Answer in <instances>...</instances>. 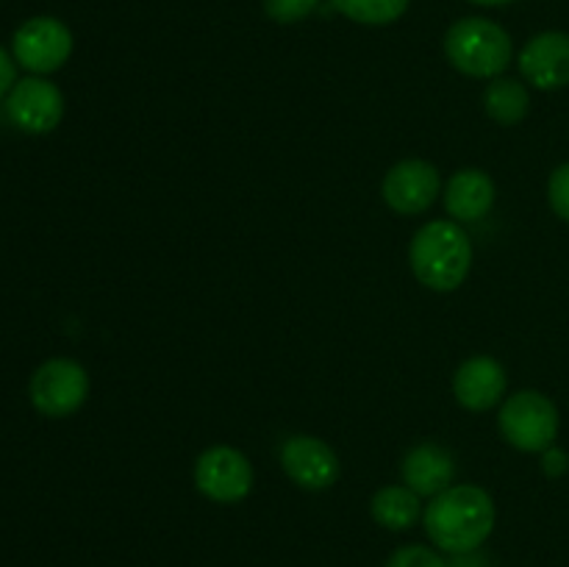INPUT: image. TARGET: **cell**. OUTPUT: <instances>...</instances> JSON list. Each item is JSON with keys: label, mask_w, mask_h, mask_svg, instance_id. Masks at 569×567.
<instances>
[{"label": "cell", "mask_w": 569, "mask_h": 567, "mask_svg": "<svg viewBox=\"0 0 569 567\" xmlns=\"http://www.w3.org/2000/svg\"><path fill=\"white\" fill-rule=\"evenodd\" d=\"M422 523L431 543L445 554H476L495 528V500L476 484H453L433 495Z\"/></svg>", "instance_id": "cell-1"}, {"label": "cell", "mask_w": 569, "mask_h": 567, "mask_svg": "<svg viewBox=\"0 0 569 567\" xmlns=\"http://www.w3.org/2000/svg\"><path fill=\"white\" fill-rule=\"evenodd\" d=\"M411 272L433 292H453L467 281L472 267V245L461 222L431 220L415 233L409 248Z\"/></svg>", "instance_id": "cell-2"}, {"label": "cell", "mask_w": 569, "mask_h": 567, "mask_svg": "<svg viewBox=\"0 0 569 567\" xmlns=\"http://www.w3.org/2000/svg\"><path fill=\"white\" fill-rule=\"evenodd\" d=\"M445 56L470 78H500L511 64L515 44L500 22L487 17H465L445 33Z\"/></svg>", "instance_id": "cell-3"}, {"label": "cell", "mask_w": 569, "mask_h": 567, "mask_svg": "<svg viewBox=\"0 0 569 567\" xmlns=\"http://www.w3.org/2000/svg\"><path fill=\"white\" fill-rule=\"evenodd\" d=\"M498 428L511 448L522 454H545L559 437V409L548 395L522 389L503 400Z\"/></svg>", "instance_id": "cell-4"}, {"label": "cell", "mask_w": 569, "mask_h": 567, "mask_svg": "<svg viewBox=\"0 0 569 567\" xmlns=\"http://www.w3.org/2000/svg\"><path fill=\"white\" fill-rule=\"evenodd\" d=\"M28 395L39 415L61 420L76 415L87 404L89 376L76 359H48L31 376Z\"/></svg>", "instance_id": "cell-5"}, {"label": "cell", "mask_w": 569, "mask_h": 567, "mask_svg": "<svg viewBox=\"0 0 569 567\" xmlns=\"http://www.w3.org/2000/svg\"><path fill=\"white\" fill-rule=\"evenodd\" d=\"M72 31L56 17H31L11 39V56L31 76H50L72 56Z\"/></svg>", "instance_id": "cell-6"}, {"label": "cell", "mask_w": 569, "mask_h": 567, "mask_svg": "<svg viewBox=\"0 0 569 567\" xmlns=\"http://www.w3.org/2000/svg\"><path fill=\"white\" fill-rule=\"evenodd\" d=\"M194 487L214 504H239L253 489V465L242 450L214 445L194 461Z\"/></svg>", "instance_id": "cell-7"}, {"label": "cell", "mask_w": 569, "mask_h": 567, "mask_svg": "<svg viewBox=\"0 0 569 567\" xmlns=\"http://www.w3.org/2000/svg\"><path fill=\"white\" fill-rule=\"evenodd\" d=\"M6 115L22 133L42 137L59 128L64 117V94L44 76H28L6 94Z\"/></svg>", "instance_id": "cell-8"}, {"label": "cell", "mask_w": 569, "mask_h": 567, "mask_svg": "<svg viewBox=\"0 0 569 567\" xmlns=\"http://www.w3.org/2000/svg\"><path fill=\"white\" fill-rule=\"evenodd\" d=\"M381 192L389 209L398 215H422L437 203L439 192H442V178L431 161L406 159L389 167Z\"/></svg>", "instance_id": "cell-9"}, {"label": "cell", "mask_w": 569, "mask_h": 567, "mask_svg": "<svg viewBox=\"0 0 569 567\" xmlns=\"http://www.w3.org/2000/svg\"><path fill=\"white\" fill-rule=\"evenodd\" d=\"M281 467L300 489L322 493L339 478V456L326 439L295 434L281 445Z\"/></svg>", "instance_id": "cell-10"}, {"label": "cell", "mask_w": 569, "mask_h": 567, "mask_svg": "<svg viewBox=\"0 0 569 567\" xmlns=\"http://www.w3.org/2000/svg\"><path fill=\"white\" fill-rule=\"evenodd\" d=\"M522 78L542 92L569 87V33L542 31L526 42L520 50Z\"/></svg>", "instance_id": "cell-11"}, {"label": "cell", "mask_w": 569, "mask_h": 567, "mask_svg": "<svg viewBox=\"0 0 569 567\" xmlns=\"http://www.w3.org/2000/svg\"><path fill=\"white\" fill-rule=\"evenodd\" d=\"M503 365L492 356H472L456 370L453 376V395L465 409L487 411L498 406L506 395Z\"/></svg>", "instance_id": "cell-12"}, {"label": "cell", "mask_w": 569, "mask_h": 567, "mask_svg": "<svg viewBox=\"0 0 569 567\" xmlns=\"http://www.w3.org/2000/svg\"><path fill=\"white\" fill-rule=\"evenodd\" d=\"M400 472H403L406 487L415 489L420 498H433V495L453 487L456 459L442 445L420 442L406 454Z\"/></svg>", "instance_id": "cell-13"}, {"label": "cell", "mask_w": 569, "mask_h": 567, "mask_svg": "<svg viewBox=\"0 0 569 567\" xmlns=\"http://www.w3.org/2000/svg\"><path fill=\"white\" fill-rule=\"evenodd\" d=\"M495 181L478 167L456 170L445 183V209L456 222H476L495 206Z\"/></svg>", "instance_id": "cell-14"}, {"label": "cell", "mask_w": 569, "mask_h": 567, "mask_svg": "<svg viewBox=\"0 0 569 567\" xmlns=\"http://www.w3.org/2000/svg\"><path fill=\"white\" fill-rule=\"evenodd\" d=\"M370 515L387 531H409L422 517L420 495L406 484H389L372 495Z\"/></svg>", "instance_id": "cell-15"}, {"label": "cell", "mask_w": 569, "mask_h": 567, "mask_svg": "<svg viewBox=\"0 0 569 567\" xmlns=\"http://www.w3.org/2000/svg\"><path fill=\"white\" fill-rule=\"evenodd\" d=\"M483 109L500 126H517L526 120L528 109H531V94H528L526 83L517 78H492L483 92Z\"/></svg>", "instance_id": "cell-16"}, {"label": "cell", "mask_w": 569, "mask_h": 567, "mask_svg": "<svg viewBox=\"0 0 569 567\" xmlns=\"http://www.w3.org/2000/svg\"><path fill=\"white\" fill-rule=\"evenodd\" d=\"M411 0H331L333 9L359 26H389L400 20Z\"/></svg>", "instance_id": "cell-17"}, {"label": "cell", "mask_w": 569, "mask_h": 567, "mask_svg": "<svg viewBox=\"0 0 569 567\" xmlns=\"http://www.w3.org/2000/svg\"><path fill=\"white\" fill-rule=\"evenodd\" d=\"M264 14L278 26H295L320 9V0H261Z\"/></svg>", "instance_id": "cell-18"}, {"label": "cell", "mask_w": 569, "mask_h": 567, "mask_svg": "<svg viewBox=\"0 0 569 567\" xmlns=\"http://www.w3.org/2000/svg\"><path fill=\"white\" fill-rule=\"evenodd\" d=\"M387 567H450L442 554L426 548V545H403L389 556Z\"/></svg>", "instance_id": "cell-19"}, {"label": "cell", "mask_w": 569, "mask_h": 567, "mask_svg": "<svg viewBox=\"0 0 569 567\" xmlns=\"http://www.w3.org/2000/svg\"><path fill=\"white\" fill-rule=\"evenodd\" d=\"M548 200H550V209L556 211V217H561V220L569 222V161H565V165H559L553 172H550Z\"/></svg>", "instance_id": "cell-20"}, {"label": "cell", "mask_w": 569, "mask_h": 567, "mask_svg": "<svg viewBox=\"0 0 569 567\" xmlns=\"http://www.w3.org/2000/svg\"><path fill=\"white\" fill-rule=\"evenodd\" d=\"M542 470H545V476H548V478L567 476V470H569V454H567V450H561L559 445H550V448L542 454Z\"/></svg>", "instance_id": "cell-21"}, {"label": "cell", "mask_w": 569, "mask_h": 567, "mask_svg": "<svg viewBox=\"0 0 569 567\" xmlns=\"http://www.w3.org/2000/svg\"><path fill=\"white\" fill-rule=\"evenodd\" d=\"M17 83V61L9 50L0 44V98L11 92V87Z\"/></svg>", "instance_id": "cell-22"}, {"label": "cell", "mask_w": 569, "mask_h": 567, "mask_svg": "<svg viewBox=\"0 0 569 567\" xmlns=\"http://www.w3.org/2000/svg\"><path fill=\"white\" fill-rule=\"evenodd\" d=\"M470 3H476V6H509V3H515V0H470Z\"/></svg>", "instance_id": "cell-23"}]
</instances>
